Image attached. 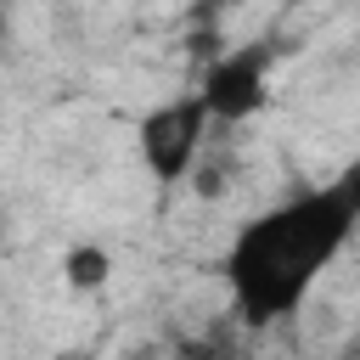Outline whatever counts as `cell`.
Wrapping results in <instances>:
<instances>
[{"label":"cell","mask_w":360,"mask_h":360,"mask_svg":"<svg viewBox=\"0 0 360 360\" xmlns=\"http://www.w3.org/2000/svg\"><path fill=\"white\" fill-rule=\"evenodd\" d=\"M191 360H225V354H191Z\"/></svg>","instance_id":"5"},{"label":"cell","mask_w":360,"mask_h":360,"mask_svg":"<svg viewBox=\"0 0 360 360\" xmlns=\"http://www.w3.org/2000/svg\"><path fill=\"white\" fill-rule=\"evenodd\" d=\"M270 73H276V45L270 39H248L236 51L214 56L202 68V84H197V96L208 107V124L231 129V124L259 118L264 101H270Z\"/></svg>","instance_id":"3"},{"label":"cell","mask_w":360,"mask_h":360,"mask_svg":"<svg viewBox=\"0 0 360 360\" xmlns=\"http://www.w3.org/2000/svg\"><path fill=\"white\" fill-rule=\"evenodd\" d=\"M354 225H360V169H343L338 180L292 191L287 202L242 219L219 259L236 321L248 332H264L298 315L315 281L354 242Z\"/></svg>","instance_id":"1"},{"label":"cell","mask_w":360,"mask_h":360,"mask_svg":"<svg viewBox=\"0 0 360 360\" xmlns=\"http://www.w3.org/2000/svg\"><path fill=\"white\" fill-rule=\"evenodd\" d=\"M107 276H112V253L101 242H73L62 253V281L73 292H96V287H107Z\"/></svg>","instance_id":"4"},{"label":"cell","mask_w":360,"mask_h":360,"mask_svg":"<svg viewBox=\"0 0 360 360\" xmlns=\"http://www.w3.org/2000/svg\"><path fill=\"white\" fill-rule=\"evenodd\" d=\"M202 146H208V107H202L197 90L146 107L141 124H135V158H141V169H146L158 186L191 180Z\"/></svg>","instance_id":"2"}]
</instances>
